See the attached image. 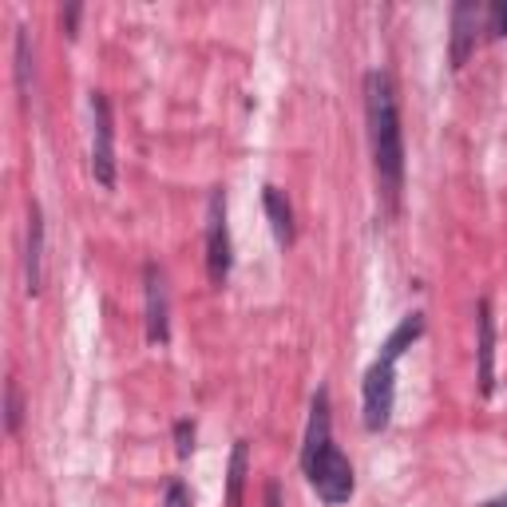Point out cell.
<instances>
[{
	"label": "cell",
	"instance_id": "2e32d148",
	"mask_svg": "<svg viewBox=\"0 0 507 507\" xmlns=\"http://www.w3.org/2000/svg\"><path fill=\"white\" fill-rule=\"evenodd\" d=\"M174 452H179V460L195 452V420H174Z\"/></svg>",
	"mask_w": 507,
	"mask_h": 507
},
{
	"label": "cell",
	"instance_id": "9c48e42d",
	"mask_svg": "<svg viewBox=\"0 0 507 507\" xmlns=\"http://www.w3.org/2000/svg\"><path fill=\"white\" fill-rule=\"evenodd\" d=\"M24 290L40 293L44 290V215L40 207H29V242H24Z\"/></svg>",
	"mask_w": 507,
	"mask_h": 507
},
{
	"label": "cell",
	"instance_id": "5b68a950",
	"mask_svg": "<svg viewBox=\"0 0 507 507\" xmlns=\"http://www.w3.org/2000/svg\"><path fill=\"white\" fill-rule=\"evenodd\" d=\"M365 432H384L393 420V404H396V365L389 361H373L365 373Z\"/></svg>",
	"mask_w": 507,
	"mask_h": 507
},
{
	"label": "cell",
	"instance_id": "ffe728a7",
	"mask_svg": "<svg viewBox=\"0 0 507 507\" xmlns=\"http://www.w3.org/2000/svg\"><path fill=\"white\" fill-rule=\"evenodd\" d=\"M266 507H282V484H278V479L266 484Z\"/></svg>",
	"mask_w": 507,
	"mask_h": 507
},
{
	"label": "cell",
	"instance_id": "d6986e66",
	"mask_svg": "<svg viewBox=\"0 0 507 507\" xmlns=\"http://www.w3.org/2000/svg\"><path fill=\"white\" fill-rule=\"evenodd\" d=\"M80 13H84V4H76V0H72V4L60 13V29L68 32L72 40H76V21H80Z\"/></svg>",
	"mask_w": 507,
	"mask_h": 507
},
{
	"label": "cell",
	"instance_id": "ba28073f",
	"mask_svg": "<svg viewBox=\"0 0 507 507\" xmlns=\"http://www.w3.org/2000/svg\"><path fill=\"white\" fill-rule=\"evenodd\" d=\"M476 24H479L476 0H456L452 4V72L464 68L468 56L476 52Z\"/></svg>",
	"mask_w": 507,
	"mask_h": 507
},
{
	"label": "cell",
	"instance_id": "277c9868",
	"mask_svg": "<svg viewBox=\"0 0 507 507\" xmlns=\"http://www.w3.org/2000/svg\"><path fill=\"white\" fill-rule=\"evenodd\" d=\"M234 254H230V226H226V190H210L207 199V270L215 285H226Z\"/></svg>",
	"mask_w": 507,
	"mask_h": 507
},
{
	"label": "cell",
	"instance_id": "7c38bea8",
	"mask_svg": "<svg viewBox=\"0 0 507 507\" xmlns=\"http://www.w3.org/2000/svg\"><path fill=\"white\" fill-rule=\"evenodd\" d=\"M262 202H266V215H270V226H274V238H278L282 250L293 246V210H290V199L285 190L278 187H266L262 190Z\"/></svg>",
	"mask_w": 507,
	"mask_h": 507
},
{
	"label": "cell",
	"instance_id": "ac0fdd59",
	"mask_svg": "<svg viewBox=\"0 0 507 507\" xmlns=\"http://www.w3.org/2000/svg\"><path fill=\"white\" fill-rule=\"evenodd\" d=\"M163 507H190V492H187V484H182V479H171V484H167Z\"/></svg>",
	"mask_w": 507,
	"mask_h": 507
},
{
	"label": "cell",
	"instance_id": "52a82bcc",
	"mask_svg": "<svg viewBox=\"0 0 507 507\" xmlns=\"http://www.w3.org/2000/svg\"><path fill=\"white\" fill-rule=\"evenodd\" d=\"M479 345H476V381H479V393L492 396L495 389V317H492V301L479 298Z\"/></svg>",
	"mask_w": 507,
	"mask_h": 507
},
{
	"label": "cell",
	"instance_id": "3957f363",
	"mask_svg": "<svg viewBox=\"0 0 507 507\" xmlns=\"http://www.w3.org/2000/svg\"><path fill=\"white\" fill-rule=\"evenodd\" d=\"M91 174L104 190H115V127L104 91H91Z\"/></svg>",
	"mask_w": 507,
	"mask_h": 507
},
{
	"label": "cell",
	"instance_id": "4fadbf2b",
	"mask_svg": "<svg viewBox=\"0 0 507 507\" xmlns=\"http://www.w3.org/2000/svg\"><path fill=\"white\" fill-rule=\"evenodd\" d=\"M246 476H250V444H246V440H234L230 464H226V507H242Z\"/></svg>",
	"mask_w": 507,
	"mask_h": 507
},
{
	"label": "cell",
	"instance_id": "8fae6325",
	"mask_svg": "<svg viewBox=\"0 0 507 507\" xmlns=\"http://www.w3.org/2000/svg\"><path fill=\"white\" fill-rule=\"evenodd\" d=\"M329 440H334L329 436V389H317L313 393V404H309V428H306V444H301V460L321 452Z\"/></svg>",
	"mask_w": 507,
	"mask_h": 507
},
{
	"label": "cell",
	"instance_id": "7a4b0ae2",
	"mask_svg": "<svg viewBox=\"0 0 507 507\" xmlns=\"http://www.w3.org/2000/svg\"><path fill=\"white\" fill-rule=\"evenodd\" d=\"M301 468H306V479L309 487L321 495L329 507H341L353 500V487H357V476H353V464H349V456L341 452L334 440H329L321 452H313L309 460H301Z\"/></svg>",
	"mask_w": 507,
	"mask_h": 507
},
{
	"label": "cell",
	"instance_id": "5bb4252c",
	"mask_svg": "<svg viewBox=\"0 0 507 507\" xmlns=\"http://www.w3.org/2000/svg\"><path fill=\"white\" fill-rule=\"evenodd\" d=\"M16 91L21 99H29L32 91V48H29V29H16Z\"/></svg>",
	"mask_w": 507,
	"mask_h": 507
},
{
	"label": "cell",
	"instance_id": "44dd1931",
	"mask_svg": "<svg viewBox=\"0 0 507 507\" xmlns=\"http://www.w3.org/2000/svg\"><path fill=\"white\" fill-rule=\"evenodd\" d=\"M484 507H507V495H500V500H487Z\"/></svg>",
	"mask_w": 507,
	"mask_h": 507
},
{
	"label": "cell",
	"instance_id": "e0dca14e",
	"mask_svg": "<svg viewBox=\"0 0 507 507\" xmlns=\"http://www.w3.org/2000/svg\"><path fill=\"white\" fill-rule=\"evenodd\" d=\"M487 36H492V40H503V36H507V0H495V4H492V16H487Z\"/></svg>",
	"mask_w": 507,
	"mask_h": 507
},
{
	"label": "cell",
	"instance_id": "9a60e30c",
	"mask_svg": "<svg viewBox=\"0 0 507 507\" xmlns=\"http://www.w3.org/2000/svg\"><path fill=\"white\" fill-rule=\"evenodd\" d=\"M21 420H24L21 384H16V376H8V384H4V428H8V436H16V432H21Z\"/></svg>",
	"mask_w": 507,
	"mask_h": 507
},
{
	"label": "cell",
	"instance_id": "6da1fadb",
	"mask_svg": "<svg viewBox=\"0 0 507 507\" xmlns=\"http://www.w3.org/2000/svg\"><path fill=\"white\" fill-rule=\"evenodd\" d=\"M365 119H368V147H373V167L389 207L401 202L404 190V131L396 112V88L384 68L365 72Z\"/></svg>",
	"mask_w": 507,
	"mask_h": 507
},
{
	"label": "cell",
	"instance_id": "8992f818",
	"mask_svg": "<svg viewBox=\"0 0 507 507\" xmlns=\"http://www.w3.org/2000/svg\"><path fill=\"white\" fill-rule=\"evenodd\" d=\"M143 290H147V341L151 345H167L171 341V298H167V278L155 262L143 266Z\"/></svg>",
	"mask_w": 507,
	"mask_h": 507
},
{
	"label": "cell",
	"instance_id": "30bf717a",
	"mask_svg": "<svg viewBox=\"0 0 507 507\" xmlns=\"http://www.w3.org/2000/svg\"><path fill=\"white\" fill-rule=\"evenodd\" d=\"M420 334H424V313H404L401 325H396L393 334H389V341L381 345V357H376V361L396 365V361H401V357L420 341Z\"/></svg>",
	"mask_w": 507,
	"mask_h": 507
}]
</instances>
